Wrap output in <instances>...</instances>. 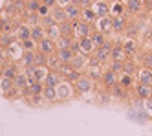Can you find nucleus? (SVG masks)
Returning a JSON list of instances; mask_svg holds the SVG:
<instances>
[{
  "label": "nucleus",
  "mask_w": 152,
  "mask_h": 136,
  "mask_svg": "<svg viewBox=\"0 0 152 136\" xmlns=\"http://www.w3.org/2000/svg\"><path fill=\"white\" fill-rule=\"evenodd\" d=\"M48 13H50V7H48V6H44V4H40V7H39V15L44 17V15H48Z\"/></svg>",
  "instance_id": "nucleus-44"
},
{
  "label": "nucleus",
  "mask_w": 152,
  "mask_h": 136,
  "mask_svg": "<svg viewBox=\"0 0 152 136\" xmlns=\"http://www.w3.org/2000/svg\"><path fill=\"white\" fill-rule=\"evenodd\" d=\"M92 4H94V0H81V7H83V9L92 7Z\"/></svg>",
  "instance_id": "nucleus-46"
},
{
  "label": "nucleus",
  "mask_w": 152,
  "mask_h": 136,
  "mask_svg": "<svg viewBox=\"0 0 152 136\" xmlns=\"http://www.w3.org/2000/svg\"><path fill=\"white\" fill-rule=\"evenodd\" d=\"M123 48H125L126 53H134V52L137 50V44H136L134 41H126V42L123 44Z\"/></svg>",
  "instance_id": "nucleus-34"
},
{
  "label": "nucleus",
  "mask_w": 152,
  "mask_h": 136,
  "mask_svg": "<svg viewBox=\"0 0 152 136\" xmlns=\"http://www.w3.org/2000/svg\"><path fill=\"white\" fill-rule=\"evenodd\" d=\"M90 77H101V75H99V72H94V70H92V72H90Z\"/></svg>",
  "instance_id": "nucleus-53"
},
{
  "label": "nucleus",
  "mask_w": 152,
  "mask_h": 136,
  "mask_svg": "<svg viewBox=\"0 0 152 136\" xmlns=\"http://www.w3.org/2000/svg\"><path fill=\"white\" fill-rule=\"evenodd\" d=\"M15 75H17V72H15L13 66H9V68H6V70H4V77L6 79H13Z\"/></svg>",
  "instance_id": "nucleus-41"
},
{
  "label": "nucleus",
  "mask_w": 152,
  "mask_h": 136,
  "mask_svg": "<svg viewBox=\"0 0 152 136\" xmlns=\"http://www.w3.org/2000/svg\"><path fill=\"white\" fill-rule=\"evenodd\" d=\"M126 9H128V13H139L141 9H143V0H128L126 2Z\"/></svg>",
  "instance_id": "nucleus-10"
},
{
  "label": "nucleus",
  "mask_w": 152,
  "mask_h": 136,
  "mask_svg": "<svg viewBox=\"0 0 152 136\" xmlns=\"http://www.w3.org/2000/svg\"><path fill=\"white\" fill-rule=\"evenodd\" d=\"M99 30L103 31V33H108V31H112V18L110 17H101V20H99Z\"/></svg>",
  "instance_id": "nucleus-19"
},
{
  "label": "nucleus",
  "mask_w": 152,
  "mask_h": 136,
  "mask_svg": "<svg viewBox=\"0 0 152 136\" xmlns=\"http://www.w3.org/2000/svg\"><path fill=\"white\" fill-rule=\"evenodd\" d=\"M29 88H31V94H42L44 85H42V81H33V83H29Z\"/></svg>",
  "instance_id": "nucleus-32"
},
{
  "label": "nucleus",
  "mask_w": 152,
  "mask_h": 136,
  "mask_svg": "<svg viewBox=\"0 0 152 136\" xmlns=\"http://www.w3.org/2000/svg\"><path fill=\"white\" fill-rule=\"evenodd\" d=\"M79 42H81V53H83V55L92 53V52H94V48H95L90 37H83V39H79Z\"/></svg>",
  "instance_id": "nucleus-7"
},
{
  "label": "nucleus",
  "mask_w": 152,
  "mask_h": 136,
  "mask_svg": "<svg viewBox=\"0 0 152 136\" xmlns=\"http://www.w3.org/2000/svg\"><path fill=\"white\" fill-rule=\"evenodd\" d=\"M59 31H61V35H64V37H75V31H73V22H72V20L59 22Z\"/></svg>",
  "instance_id": "nucleus-5"
},
{
  "label": "nucleus",
  "mask_w": 152,
  "mask_h": 136,
  "mask_svg": "<svg viewBox=\"0 0 152 136\" xmlns=\"http://www.w3.org/2000/svg\"><path fill=\"white\" fill-rule=\"evenodd\" d=\"M70 64H72V68H75V70H81V68L86 64V59H84V55H79V53H75L73 57H72V61H70Z\"/></svg>",
  "instance_id": "nucleus-16"
},
{
  "label": "nucleus",
  "mask_w": 152,
  "mask_h": 136,
  "mask_svg": "<svg viewBox=\"0 0 152 136\" xmlns=\"http://www.w3.org/2000/svg\"><path fill=\"white\" fill-rule=\"evenodd\" d=\"M73 31H75V37L83 39V37H90V24L88 22H73Z\"/></svg>",
  "instance_id": "nucleus-2"
},
{
  "label": "nucleus",
  "mask_w": 152,
  "mask_h": 136,
  "mask_svg": "<svg viewBox=\"0 0 152 136\" xmlns=\"http://www.w3.org/2000/svg\"><path fill=\"white\" fill-rule=\"evenodd\" d=\"M39 7H40V0H28L26 4L28 13H39Z\"/></svg>",
  "instance_id": "nucleus-29"
},
{
  "label": "nucleus",
  "mask_w": 152,
  "mask_h": 136,
  "mask_svg": "<svg viewBox=\"0 0 152 136\" xmlns=\"http://www.w3.org/2000/svg\"><path fill=\"white\" fill-rule=\"evenodd\" d=\"M83 17L86 18V22H90V20H94L97 17V13H94L92 7H86V9H83Z\"/></svg>",
  "instance_id": "nucleus-37"
},
{
  "label": "nucleus",
  "mask_w": 152,
  "mask_h": 136,
  "mask_svg": "<svg viewBox=\"0 0 152 136\" xmlns=\"http://www.w3.org/2000/svg\"><path fill=\"white\" fill-rule=\"evenodd\" d=\"M33 44H35L33 39H31V41L28 39V41H24V48H26V50H31V48H33Z\"/></svg>",
  "instance_id": "nucleus-48"
},
{
  "label": "nucleus",
  "mask_w": 152,
  "mask_h": 136,
  "mask_svg": "<svg viewBox=\"0 0 152 136\" xmlns=\"http://www.w3.org/2000/svg\"><path fill=\"white\" fill-rule=\"evenodd\" d=\"M64 9H66V17H68V20H72V22H77V20L83 17V9H81L79 6L68 4V6H64Z\"/></svg>",
  "instance_id": "nucleus-3"
},
{
  "label": "nucleus",
  "mask_w": 152,
  "mask_h": 136,
  "mask_svg": "<svg viewBox=\"0 0 152 136\" xmlns=\"http://www.w3.org/2000/svg\"><path fill=\"white\" fill-rule=\"evenodd\" d=\"M72 41H73V37H64V35H61V39H59V48H70Z\"/></svg>",
  "instance_id": "nucleus-35"
},
{
  "label": "nucleus",
  "mask_w": 152,
  "mask_h": 136,
  "mask_svg": "<svg viewBox=\"0 0 152 136\" xmlns=\"http://www.w3.org/2000/svg\"><path fill=\"white\" fill-rule=\"evenodd\" d=\"M70 2H72V0H57V4H59V6H62V7H64V6H68Z\"/></svg>",
  "instance_id": "nucleus-51"
},
{
  "label": "nucleus",
  "mask_w": 152,
  "mask_h": 136,
  "mask_svg": "<svg viewBox=\"0 0 152 136\" xmlns=\"http://www.w3.org/2000/svg\"><path fill=\"white\" fill-rule=\"evenodd\" d=\"M33 61H35V53L31 50H26V53L22 55V64L28 68V66H33Z\"/></svg>",
  "instance_id": "nucleus-25"
},
{
  "label": "nucleus",
  "mask_w": 152,
  "mask_h": 136,
  "mask_svg": "<svg viewBox=\"0 0 152 136\" xmlns=\"http://www.w3.org/2000/svg\"><path fill=\"white\" fill-rule=\"evenodd\" d=\"M46 66L50 68L51 72H59V70H61V66H62V61L59 59V55H57V53H55V55L51 53V55H48V64H46Z\"/></svg>",
  "instance_id": "nucleus-6"
},
{
  "label": "nucleus",
  "mask_w": 152,
  "mask_h": 136,
  "mask_svg": "<svg viewBox=\"0 0 152 136\" xmlns=\"http://www.w3.org/2000/svg\"><path fill=\"white\" fill-rule=\"evenodd\" d=\"M101 79H103V83L108 86V88H112L115 83H117V79H115V72H112V70H108V72H104L103 75H101Z\"/></svg>",
  "instance_id": "nucleus-12"
},
{
  "label": "nucleus",
  "mask_w": 152,
  "mask_h": 136,
  "mask_svg": "<svg viewBox=\"0 0 152 136\" xmlns=\"http://www.w3.org/2000/svg\"><path fill=\"white\" fill-rule=\"evenodd\" d=\"M39 50H40L42 53H46V55H51L53 52L57 50V46H55V42H53V39L44 37V39L39 42Z\"/></svg>",
  "instance_id": "nucleus-4"
},
{
  "label": "nucleus",
  "mask_w": 152,
  "mask_h": 136,
  "mask_svg": "<svg viewBox=\"0 0 152 136\" xmlns=\"http://www.w3.org/2000/svg\"><path fill=\"white\" fill-rule=\"evenodd\" d=\"M99 63H101V61L97 59V57H92V59H90V64H92L94 68H97V66H99Z\"/></svg>",
  "instance_id": "nucleus-49"
},
{
  "label": "nucleus",
  "mask_w": 152,
  "mask_h": 136,
  "mask_svg": "<svg viewBox=\"0 0 152 136\" xmlns=\"http://www.w3.org/2000/svg\"><path fill=\"white\" fill-rule=\"evenodd\" d=\"M119 85H123L125 88L130 86V85H132V75H130V74H123V77L119 79Z\"/></svg>",
  "instance_id": "nucleus-38"
},
{
  "label": "nucleus",
  "mask_w": 152,
  "mask_h": 136,
  "mask_svg": "<svg viewBox=\"0 0 152 136\" xmlns=\"http://www.w3.org/2000/svg\"><path fill=\"white\" fill-rule=\"evenodd\" d=\"M137 96L141 98V99H147V98H150V86L148 85H137Z\"/></svg>",
  "instance_id": "nucleus-28"
},
{
  "label": "nucleus",
  "mask_w": 152,
  "mask_h": 136,
  "mask_svg": "<svg viewBox=\"0 0 152 136\" xmlns=\"http://www.w3.org/2000/svg\"><path fill=\"white\" fill-rule=\"evenodd\" d=\"M145 101H147V109H148V110H152V98H147Z\"/></svg>",
  "instance_id": "nucleus-52"
},
{
  "label": "nucleus",
  "mask_w": 152,
  "mask_h": 136,
  "mask_svg": "<svg viewBox=\"0 0 152 136\" xmlns=\"http://www.w3.org/2000/svg\"><path fill=\"white\" fill-rule=\"evenodd\" d=\"M13 85H15L17 88L28 86V85H29V83H28V75H26V74H17V75L13 77Z\"/></svg>",
  "instance_id": "nucleus-18"
},
{
  "label": "nucleus",
  "mask_w": 152,
  "mask_h": 136,
  "mask_svg": "<svg viewBox=\"0 0 152 136\" xmlns=\"http://www.w3.org/2000/svg\"><path fill=\"white\" fill-rule=\"evenodd\" d=\"M44 85H46V86H55V88H57V86H59V75H57V72H51V70H50V72L46 74V77H44Z\"/></svg>",
  "instance_id": "nucleus-15"
},
{
  "label": "nucleus",
  "mask_w": 152,
  "mask_h": 136,
  "mask_svg": "<svg viewBox=\"0 0 152 136\" xmlns=\"http://www.w3.org/2000/svg\"><path fill=\"white\" fill-rule=\"evenodd\" d=\"M112 94H114L115 98H125V96H126V90H125V86H123V85L115 83V85L112 86Z\"/></svg>",
  "instance_id": "nucleus-30"
},
{
  "label": "nucleus",
  "mask_w": 152,
  "mask_h": 136,
  "mask_svg": "<svg viewBox=\"0 0 152 136\" xmlns=\"http://www.w3.org/2000/svg\"><path fill=\"white\" fill-rule=\"evenodd\" d=\"M125 48L123 46H114L112 48V53H110V59L112 61H123L125 59Z\"/></svg>",
  "instance_id": "nucleus-17"
},
{
  "label": "nucleus",
  "mask_w": 152,
  "mask_h": 136,
  "mask_svg": "<svg viewBox=\"0 0 152 136\" xmlns=\"http://www.w3.org/2000/svg\"><path fill=\"white\" fill-rule=\"evenodd\" d=\"M134 70H136V63H132V61L123 63V72H125V74H132Z\"/></svg>",
  "instance_id": "nucleus-39"
},
{
  "label": "nucleus",
  "mask_w": 152,
  "mask_h": 136,
  "mask_svg": "<svg viewBox=\"0 0 152 136\" xmlns=\"http://www.w3.org/2000/svg\"><path fill=\"white\" fill-rule=\"evenodd\" d=\"M70 98V86L68 85H59L57 86V99H68Z\"/></svg>",
  "instance_id": "nucleus-23"
},
{
  "label": "nucleus",
  "mask_w": 152,
  "mask_h": 136,
  "mask_svg": "<svg viewBox=\"0 0 152 136\" xmlns=\"http://www.w3.org/2000/svg\"><path fill=\"white\" fill-rule=\"evenodd\" d=\"M33 64H35V66H46V64H48V55L42 53L40 50L35 52V61H33Z\"/></svg>",
  "instance_id": "nucleus-21"
},
{
  "label": "nucleus",
  "mask_w": 152,
  "mask_h": 136,
  "mask_svg": "<svg viewBox=\"0 0 152 136\" xmlns=\"http://www.w3.org/2000/svg\"><path fill=\"white\" fill-rule=\"evenodd\" d=\"M13 2H15V0H13Z\"/></svg>",
  "instance_id": "nucleus-56"
},
{
  "label": "nucleus",
  "mask_w": 152,
  "mask_h": 136,
  "mask_svg": "<svg viewBox=\"0 0 152 136\" xmlns=\"http://www.w3.org/2000/svg\"><path fill=\"white\" fill-rule=\"evenodd\" d=\"M75 83H77V90H79V92H90V88H92L90 77H79Z\"/></svg>",
  "instance_id": "nucleus-13"
},
{
  "label": "nucleus",
  "mask_w": 152,
  "mask_h": 136,
  "mask_svg": "<svg viewBox=\"0 0 152 136\" xmlns=\"http://www.w3.org/2000/svg\"><path fill=\"white\" fill-rule=\"evenodd\" d=\"M70 4H73V6H79V7H81V0H72Z\"/></svg>",
  "instance_id": "nucleus-54"
},
{
  "label": "nucleus",
  "mask_w": 152,
  "mask_h": 136,
  "mask_svg": "<svg viewBox=\"0 0 152 136\" xmlns=\"http://www.w3.org/2000/svg\"><path fill=\"white\" fill-rule=\"evenodd\" d=\"M110 70L112 72H121L123 70V61H112V68H110Z\"/></svg>",
  "instance_id": "nucleus-40"
},
{
  "label": "nucleus",
  "mask_w": 152,
  "mask_h": 136,
  "mask_svg": "<svg viewBox=\"0 0 152 136\" xmlns=\"http://www.w3.org/2000/svg\"><path fill=\"white\" fill-rule=\"evenodd\" d=\"M143 9L152 11V0H143Z\"/></svg>",
  "instance_id": "nucleus-47"
},
{
  "label": "nucleus",
  "mask_w": 152,
  "mask_h": 136,
  "mask_svg": "<svg viewBox=\"0 0 152 136\" xmlns=\"http://www.w3.org/2000/svg\"><path fill=\"white\" fill-rule=\"evenodd\" d=\"M90 39L94 42V46H101V44L104 42V33L103 31H97V33H94V35H90Z\"/></svg>",
  "instance_id": "nucleus-31"
},
{
  "label": "nucleus",
  "mask_w": 152,
  "mask_h": 136,
  "mask_svg": "<svg viewBox=\"0 0 152 136\" xmlns=\"http://www.w3.org/2000/svg\"><path fill=\"white\" fill-rule=\"evenodd\" d=\"M139 83L152 86V70L150 68H143V70L139 72Z\"/></svg>",
  "instance_id": "nucleus-11"
},
{
  "label": "nucleus",
  "mask_w": 152,
  "mask_h": 136,
  "mask_svg": "<svg viewBox=\"0 0 152 136\" xmlns=\"http://www.w3.org/2000/svg\"><path fill=\"white\" fill-rule=\"evenodd\" d=\"M17 37H18L20 41H28V39H31V30H28L26 26H20V28L17 30Z\"/></svg>",
  "instance_id": "nucleus-27"
},
{
  "label": "nucleus",
  "mask_w": 152,
  "mask_h": 136,
  "mask_svg": "<svg viewBox=\"0 0 152 136\" xmlns=\"http://www.w3.org/2000/svg\"><path fill=\"white\" fill-rule=\"evenodd\" d=\"M121 6H123V4H114L112 11H114V13H117V15H119V13H121Z\"/></svg>",
  "instance_id": "nucleus-50"
},
{
  "label": "nucleus",
  "mask_w": 152,
  "mask_h": 136,
  "mask_svg": "<svg viewBox=\"0 0 152 136\" xmlns=\"http://www.w3.org/2000/svg\"><path fill=\"white\" fill-rule=\"evenodd\" d=\"M94 2H99V0H94Z\"/></svg>",
  "instance_id": "nucleus-55"
},
{
  "label": "nucleus",
  "mask_w": 152,
  "mask_h": 136,
  "mask_svg": "<svg viewBox=\"0 0 152 136\" xmlns=\"http://www.w3.org/2000/svg\"><path fill=\"white\" fill-rule=\"evenodd\" d=\"M51 15H53V18L57 20V24H59V22L68 20V17H66V9H64L62 6H55V7L51 9Z\"/></svg>",
  "instance_id": "nucleus-9"
},
{
  "label": "nucleus",
  "mask_w": 152,
  "mask_h": 136,
  "mask_svg": "<svg viewBox=\"0 0 152 136\" xmlns=\"http://www.w3.org/2000/svg\"><path fill=\"white\" fill-rule=\"evenodd\" d=\"M42 24H44L46 28H50V26H55V24H57V20L53 18V15H51V13H48V15L42 17Z\"/></svg>",
  "instance_id": "nucleus-33"
},
{
  "label": "nucleus",
  "mask_w": 152,
  "mask_h": 136,
  "mask_svg": "<svg viewBox=\"0 0 152 136\" xmlns=\"http://www.w3.org/2000/svg\"><path fill=\"white\" fill-rule=\"evenodd\" d=\"M46 37H50V39H59L61 37V31H59V24H55V26H50V28H46Z\"/></svg>",
  "instance_id": "nucleus-26"
},
{
  "label": "nucleus",
  "mask_w": 152,
  "mask_h": 136,
  "mask_svg": "<svg viewBox=\"0 0 152 136\" xmlns=\"http://www.w3.org/2000/svg\"><path fill=\"white\" fill-rule=\"evenodd\" d=\"M42 96H44L48 101H55V99H57V88H55V86H46V85H44Z\"/></svg>",
  "instance_id": "nucleus-20"
},
{
  "label": "nucleus",
  "mask_w": 152,
  "mask_h": 136,
  "mask_svg": "<svg viewBox=\"0 0 152 136\" xmlns=\"http://www.w3.org/2000/svg\"><path fill=\"white\" fill-rule=\"evenodd\" d=\"M108 13H110L108 4L104 2V0H99V2H97V17H106Z\"/></svg>",
  "instance_id": "nucleus-22"
},
{
  "label": "nucleus",
  "mask_w": 152,
  "mask_h": 136,
  "mask_svg": "<svg viewBox=\"0 0 152 136\" xmlns=\"http://www.w3.org/2000/svg\"><path fill=\"white\" fill-rule=\"evenodd\" d=\"M141 64H143L145 68H150L152 70V53H145L143 57H141Z\"/></svg>",
  "instance_id": "nucleus-36"
},
{
  "label": "nucleus",
  "mask_w": 152,
  "mask_h": 136,
  "mask_svg": "<svg viewBox=\"0 0 152 136\" xmlns=\"http://www.w3.org/2000/svg\"><path fill=\"white\" fill-rule=\"evenodd\" d=\"M11 86H13V79H6V77H4V81H2V90H4V92H7V90H11Z\"/></svg>",
  "instance_id": "nucleus-43"
},
{
  "label": "nucleus",
  "mask_w": 152,
  "mask_h": 136,
  "mask_svg": "<svg viewBox=\"0 0 152 136\" xmlns=\"http://www.w3.org/2000/svg\"><path fill=\"white\" fill-rule=\"evenodd\" d=\"M57 55H59V59H61L62 63H70L75 53H73L70 48H57Z\"/></svg>",
  "instance_id": "nucleus-14"
},
{
  "label": "nucleus",
  "mask_w": 152,
  "mask_h": 136,
  "mask_svg": "<svg viewBox=\"0 0 152 136\" xmlns=\"http://www.w3.org/2000/svg\"><path fill=\"white\" fill-rule=\"evenodd\" d=\"M70 50H72L73 53H79V52H81V42H79V39H77V41H72Z\"/></svg>",
  "instance_id": "nucleus-42"
},
{
  "label": "nucleus",
  "mask_w": 152,
  "mask_h": 136,
  "mask_svg": "<svg viewBox=\"0 0 152 136\" xmlns=\"http://www.w3.org/2000/svg\"><path fill=\"white\" fill-rule=\"evenodd\" d=\"M112 30L114 31H117V33H123L125 30H126V20L123 18V17H114L112 18Z\"/></svg>",
  "instance_id": "nucleus-8"
},
{
  "label": "nucleus",
  "mask_w": 152,
  "mask_h": 136,
  "mask_svg": "<svg viewBox=\"0 0 152 136\" xmlns=\"http://www.w3.org/2000/svg\"><path fill=\"white\" fill-rule=\"evenodd\" d=\"M40 4H44L48 7H55L57 6V0H40Z\"/></svg>",
  "instance_id": "nucleus-45"
},
{
  "label": "nucleus",
  "mask_w": 152,
  "mask_h": 136,
  "mask_svg": "<svg viewBox=\"0 0 152 136\" xmlns=\"http://www.w3.org/2000/svg\"><path fill=\"white\" fill-rule=\"evenodd\" d=\"M112 48H114L112 44L104 41L101 46H97V50H95V57L99 59L101 63H103V61H108V57H110V53H112Z\"/></svg>",
  "instance_id": "nucleus-1"
},
{
  "label": "nucleus",
  "mask_w": 152,
  "mask_h": 136,
  "mask_svg": "<svg viewBox=\"0 0 152 136\" xmlns=\"http://www.w3.org/2000/svg\"><path fill=\"white\" fill-rule=\"evenodd\" d=\"M44 33H46V31L42 30L40 26H35L33 30H31V39H33L35 42H40L42 39H44Z\"/></svg>",
  "instance_id": "nucleus-24"
}]
</instances>
